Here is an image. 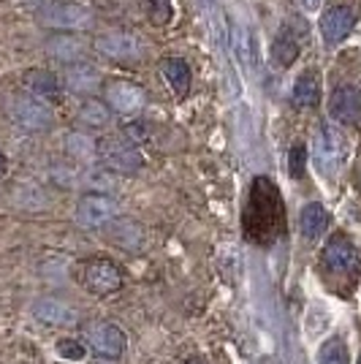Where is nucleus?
Returning <instances> with one entry per match:
<instances>
[{
  "mask_svg": "<svg viewBox=\"0 0 361 364\" xmlns=\"http://www.w3.org/2000/svg\"><path fill=\"white\" fill-rule=\"evenodd\" d=\"M244 223H247V237L256 242H269L280 234V226H283L280 198L266 180H256V185H253Z\"/></svg>",
  "mask_w": 361,
  "mask_h": 364,
  "instance_id": "nucleus-1",
  "label": "nucleus"
},
{
  "mask_svg": "<svg viewBox=\"0 0 361 364\" xmlns=\"http://www.w3.org/2000/svg\"><path fill=\"white\" fill-rule=\"evenodd\" d=\"M320 264H323V272L329 277H340V280H350V283L361 272L359 250L345 234H334L326 242L323 253H320Z\"/></svg>",
  "mask_w": 361,
  "mask_h": 364,
  "instance_id": "nucleus-2",
  "label": "nucleus"
},
{
  "mask_svg": "<svg viewBox=\"0 0 361 364\" xmlns=\"http://www.w3.org/2000/svg\"><path fill=\"white\" fill-rule=\"evenodd\" d=\"M85 346L104 359H122V353L128 348V337L120 326L109 323V321H90L85 323Z\"/></svg>",
  "mask_w": 361,
  "mask_h": 364,
  "instance_id": "nucleus-3",
  "label": "nucleus"
},
{
  "mask_svg": "<svg viewBox=\"0 0 361 364\" xmlns=\"http://www.w3.org/2000/svg\"><path fill=\"white\" fill-rule=\"evenodd\" d=\"M313 152H316V166L323 174H334L343 158H345V134L337 122H323L318 128L316 141H313Z\"/></svg>",
  "mask_w": 361,
  "mask_h": 364,
  "instance_id": "nucleus-4",
  "label": "nucleus"
},
{
  "mask_svg": "<svg viewBox=\"0 0 361 364\" xmlns=\"http://www.w3.org/2000/svg\"><path fill=\"white\" fill-rule=\"evenodd\" d=\"M38 22L52 31H82L92 22V11L82 3L58 0V3H46L44 9H38Z\"/></svg>",
  "mask_w": 361,
  "mask_h": 364,
  "instance_id": "nucleus-5",
  "label": "nucleus"
},
{
  "mask_svg": "<svg viewBox=\"0 0 361 364\" xmlns=\"http://www.w3.org/2000/svg\"><path fill=\"white\" fill-rule=\"evenodd\" d=\"M9 117H11V122H16L19 128L33 131V134L52 128V120H55L49 104H44V101L36 98V95H14V98L9 101Z\"/></svg>",
  "mask_w": 361,
  "mask_h": 364,
  "instance_id": "nucleus-6",
  "label": "nucleus"
},
{
  "mask_svg": "<svg viewBox=\"0 0 361 364\" xmlns=\"http://www.w3.org/2000/svg\"><path fill=\"white\" fill-rule=\"evenodd\" d=\"M98 161H104L106 168L120 171V174H134L141 168V152L136 150L125 136H106L98 139Z\"/></svg>",
  "mask_w": 361,
  "mask_h": 364,
  "instance_id": "nucleus-7",
  "label": "nucleus"
},
{
  "mask_svg": "<svg viewBox=\"0 0 361 364\" xmlns=\"http://www.w3.org/2000/svg\"><path fill=\"white\" fill-rule=\"evenodd\" d=\"M117 218V201L106 193H87L76 204V223L85 231L109 226Z\"/></svg>",
  "mask_w": 361,
  "mask_h": 364,
  "instance_id": "nucleus-8",
  "label": "nucleus"
},
{
  "mask_svg": "<svg viewBox=\"0 0 361 364\" xmlns=\"http://www.w3.org/2000/svg\"><path fill=\"white\" fill-rule=\"evenodd\" d=\"M82 280H85V289L95 294V296H109L114 291L122 289V272L120 267L109 258H92L85 264L82 269Z\"/></svg>",
  "mask_w": 361,
  "mask_h": 364,
  "instance_id": "nucleus-9",
  "label": "nucleus"
},
{
  "mask_svg": "<svg viewBox=\"0 0 361 364\" xmlns=\"http://www.w3.org/2000/svg\"><path fill=\"white\" fill-rule=\"evenodd\" d=\"M95 49L109 58V60H136L141 55L144 44L136 38L134 33H106V36H98L95 38Z\"/></svg>",
  "mask_w": 361,
  "mask_h": 364,
  "instance_id": "nucleus-10",
  "label": "nucleus"
},
{
  "mask_svg": "<svg viewBox=\"0 0 361 364\" xmlns=\"http://www.w3.org/2000/svg\"><path fill=\"white\" fill-rule=\"evenodd\" d=\"M329 114L334 122L361 120V90L356 85H337L329 98Z\"/></svg>",
  "mask_w": 361,
  "mask_h": 364,
  "instance_id": "nucleus-11",
  "label": "nucleus"
},
{
  "mask_svg": "<svg viewBox=\"0 0 361 364\" xmlns=\"http://www.w3.org/2000/svg\"><path fill=\"white\" fill-rule=\"evenodd\" d=\"M106 104L117 114H136L147 104V92L134 82H112L106 87Z\"/></svg>",
  "mask_w": 361,
  "mask_h": 364,
  "instance_id": "nucleus-12",
  "label": "nucleus"
},
{
  "mask_svg": "<svg viewBox=\"0 0 361 364\" xmlns=\"http://www.w3.org/2000/svg\"><path fill=\"white\" fill-rule=\"evenodd\" d=\"M353 25H356V14L347 6H334L320 19V36H323L326 44L337 46L340 41H345L347 36H350Z\"/></svg>",
  "mask_w": 361,
  "mask_h": 364,
  "instance_id": "nucleus-13",
  "label": "nucleus"
},
{
  "mask_svg": "<svg viewBox=\"0 0 361 364\" xmlns=\"http://www.w3.org/2000/svg\"><path fill=\"white\" fill-rule=\"evenodd\" d=\"M44 49L52 60L74 65V63H82L87 44H85L79 36H74V33H55V36L46 38Z\"/></svg>",
  "mask_w": 361,
  "mask_h": 364,
  "instance_id": "nucleus-14",
  "label": "nucleus"
},
{
  "mask_svg": "<svg viewBox=\"0 0 361 364\" xmlns=\"http://www.w3.org/2000/svg\"><path fill=\"white\" fill-rule=\"evenodd\" d=\"M33 316L46 323V326H74L79 321V313H76L71 304H65L63 299H55V296H44L33 304Z\"/></svg>",
  "mask_w": 361,
  "mask_h": 364,
  "instance_id": "nucleus-15",
  "label": "nucleus"
},
{
  "mask_svg": "<svg viewBox=\"0 0 361 364\" xmlns=\"http://www.w3.org/2000/svg\"><path fill=\"white\" fill-rule=\"evenodd\" d=\"M101 85V76H98V68L90 65V63H74L68 65L65 71V87L76 95H92Z\"/></svg>",
  "mask_w": 361,
  "mask_h": 364,
  "instance_id": "nucleus-16",
  "label": "nucleus"
},
{
  "mask_svg": "<svg viewBox=\"0 0 361 364\" xmlns=\"http://www.w3.org/2000/svg\"><path fill=\"white\" fill-rule=\"evenodd\" d=\"M25 85H28V90H31V95H36V98H41V101H60L63 98V85L60 79L55 74H49V71H28V76H25Z\"/></svg>",
  "mask_w": 361,
  "mask_h": 364,
  "instance_id": "nucleus-17",
  "label": "nucleus"
},
{
  "mask_svg": "<svg viewBox=\"0 0 361 364\" xmlns=\"http://www.w3.org/2000/svg\"><path fill=\"white\" fill-rule=\"evenodd\" d=\"M161 74L163 79L171 85V90L177 92L180 98H185L190 92V65L182 60V58H168V60L161 63Z\"/></svg>",
  "mask_w": 361,
  "mask_h": 364,
  "instance_id": "nucleus-18",
  "label": "nucleus"
},
{
  "mask_svg": "<svg viewBox=\"0 0 361 364\" xmlns=\"http://www.w3.org/2000/svg\"><path fill=\"white\" fill-rule=\"evenodd\" d=\"M301 52V41L296 38V31H291V28H283V31L277 33V38H274V44H271V58L280 63V65H293L296 58H299Z\"/></svg>",
  "mask_w": 361,
  "mask_h": 364,
  "instance_id": "nucleus-19",
  "label": "nucleus"
},
{
  "mask_svg": "<svg viewBox=\"0 0 361 364\" xmlns=\"http://www.w3.org/2000/svg\"><path fill=\"white\" fill-rule=\"evenodd\" d=\"M326 226H329V213L323 210V204L313 201V204H307V207L301 210L299 228L307 240H318V237L326 231Z\"/></svg>",
  "mask_w": 361,
  "mask_h": 364,
  "instance_id": "nucleus-20",
  "label": "nucleus"
},
{
  "mask_svg": "<svg viewBox=\"0 0 361 364\" xmlns=\"http://www.w3.org/2000/svg\"><path fill=\"white\" fill-rule=\"evenodd\" d=\"M320 101V82L313 71H304V74L293 82V104L301 109H313Z\"/></svg>",
  "mask_w": 361,
  "mask_h": 364,
  "instance_id": "nucleus-21",
  "label": "nucleus"
},
{
  "mask_svg": "<svg viewBox=\"0 0 361 364\" xmlns=\"http://www.w3.org/2000/svg\"><path fill=\"white\" fill-rule=\"evenodd\" d=\"M234 52L239 58L242 71L253 74L256 71V41H253V36L244 25H237V31H234Z\"/></svg>",
  "mask_w": 361,
  "mask_h": 364,
  "instance_id": "nucleus-22",
  "label": "nucleus"
},
{
  "mask_svg": "<svg viewBox=\"0 0 361 364\" xmlns=\"http://www.w3.org/2000/svg\"><path fill=\"white\" fill-rule=\"evenodd\" d=\"M65 152L74 158V161H82V164H92L98 158V141L87 134H68L65 136Z\"/></svg>",
  "mask_w": 361,
  "mask_h": 364,
  "instance_id": "nucleus-23",
  "label": "nucleus"
},
{
  "mask_svg": "<svg viewBox=\"0 0 361 364\" xmlns=\"http://www.w3.org/2000/svg\"><path fill=\"white\" fill-rule=\"evenodd\" d=\"M76 117H79L82 125H87V128H104V125H109V120H112L109 107L101 104L98 98H85V101L79 104V109H76Z\"/></svg>",
  "mask_w": 361,
  "mask_h": 364,
  "instance_id": "nucleus-24",
  "label": "nucleus"
},
{
  "mask_svg": "<svg viewBox=\"0 0 361 364\" xmlns=\"http://www.w3.org/2000/svg\"><path fill=\"white\" fill-rule=\"evenodd\" d=\"M318 364H350V353H347L345 340L340 337H331L320 346V353H318Z\"/></svg>",
  "mask_w": 361,
  "mask_h": 364,
  "instance_id": "nucleus-25",
  "label": "nucleus"
},
{
  "mask_svg": "<svg viewBox=\"0 0 361 364\" xmlns=\"http://www.w3.org/2000/svg\"><path fill=\"white\" fill-rule=\"evenodd\" d=\"M55 348H58V356H63L65 362H82V359L87 356V346H85L82 340H74V337L60 340Z\"/></svg>",
  "mask_w": 361,
  "mask_h": 364,
  "instance_id": "nucleus-26",
  "label": "nucleus"
},
{
  "mask_svg": "<svg viewBox=\"0 0 361 364\" xmlns=\"http://www.w3.org/2000/svg\"><path fill=\"white\" fill-rule=\"evenodd\" d=\"M304 164H307V150H304V144H293L291 152H288V171H291V177L301 180V177H304Z\"/></svg>",
  "mask_w": 361,
  "mask_h": 364,
  "instance_id": "nucleus-27",
  "label": "nucleus"
},
{
  "mask_svg": "<svg viewBox=\"0 0 361 364\" xmlns=\"http://www.w3.org/2000/svg\"><path fill=\"white\" fill-rule=\"evenodd\" d=\"M122 136L128 139L131 144H141V141H147V139H150V125H147L144 120L125 122V128H122Z\"/></svg>",
  "mask_w": 361,
  "mask_h": 364,
  "instance_id": "nucleus-28",
  "label": "nucleus"
},
{
  "mask_svg": "<svg viewBox=\"0 0 361 364\" xmlns=\"http://www.w3.org/2000/svg\"><path fill=\"white\" fill-rule=\"evenodd\" d=\"M147 6H150V19L155 25L171 22V0H147Z\"/></svg>",
  "mask_w": 361,
  "mask_h": 364,
  "instance_id": "nucleus-29",
  "label": "nucleus"
},
{
  "mask_svg": "<svg viewBox=\"0 0 361 364\" xmlns=\"http://www.w3.org/2000/svg\"><path fill=\"white\" fill-rule=\"evenodd\" d=\"M304 6H307L310 11H316L318 6H320V0H304Z\"/></svg>",
  "mask_w": 361,
  "mask_h": 364,
  "instance_id": "nucleus-30",
  "label": "nucleus"
},
{
  "mask_svg": "<svg viewBox=\"0 0 361 364\" xmlns=\"http://www.w3.org/2000/svg\"><path fill=\"white\" fill-rule=\"evenodd\" d=\"M6 166H9V164H6V155H3V152H0V177H3V174H6Z\"/></svg>",
  "mask_w": 361,
  "mask_h": 364,
  "instance_id": "nucleus-31",
  "label": "nucleus"
},
{
  "mask_svg": "<svg viewBox=\"0 0 361 364\" xmlns=\"http://www.w3.org/2000/svg\"><path fill=\"white\" fill-rule=\"evenodd\" d=\"M182 364H204L201 359H188V362H182Z\"/></svg>",
  "mask_w": 361,
  "mask_h": 364,
  "instance_id": "nucleus-32",
  "label": "nucleus"
},
{
  "mask_svg": "<svg viewBox=\"0 0 361 364\" xmlns=\"http://www.w3.org/2000/svg\"><path fill=\"white\" fill-rule=\"evenodd\" d=\"M359 364H361V359H359Z\"/></svg>",
  "mask_w": 361,
  "mask_h": 364,
  "instance_id": "nucleus-33",
  "label": "nucleus"
}]
</instances>
